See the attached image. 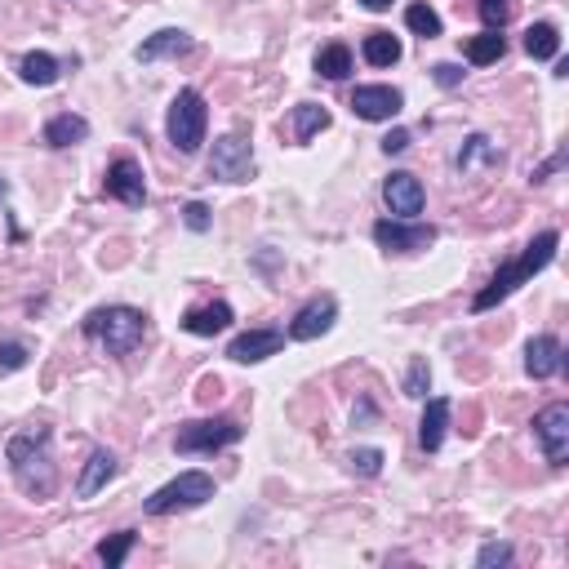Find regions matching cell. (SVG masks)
Listing matches in <instances>:
<instances>
[{"label": "cell", "mask_w": 569, "mask_h": 569, "mask_svg": "<svg viewBox=\"0 0 569 569\" xmlns=\"http://www.w3.org/2000/svg\"><path fill=\"white\" fill-rule=\"evenodd\" d=\"M9 472H14L18 489L27 498H49L58 489V467L54 454H49V427H32V432H18L14 441L5 445Z\"/></svg>", "instance_id": "obj_1"}, {"label": "cell", "mask_w": 569, "mask_h": 569, "mask_svg": "<svg viewBox=\"0 0 569 569\" xmlns=\"http://www.w3.org/2000/svg\"><path fill=\"white\" fill-rule=\"evenodd\" d=\"M556 245H561V232H538L534 241L525 245V254L521 258H512V263H503L494 272V281H489L481 294L472 298V312H489V307H498L503 298H512L516 289H521L525 281H534L538 272H543L547 263L556 258Z\"/></svg>", "instance_id": "obj_2"}, {"label": "cell", "mask_w": 569, "mask_h": 569, "mask_svg": "<svg viewBox=\"0 0 569 569\" xmlns=\"http://www.w3.org/2000/svg\"><path fill=\"white\" fill-rule=\"evenodd\" d=\"M85 334L94 338V343H103L112 356H129L143 347L147 338V316L138 312V307H98V312L85 316Z\"/></svg>", "instance_id": "obj_3"}, {"label": "cell", "mask_w": 569, "mask_h": 569, "mask_svg": "<svg viewBox=\"0 0 569 569\" xmlns=\"http://www.w3.org/2000/svg\"><path fill=\"white\" fill-rule=\"evenodd\" d=\"M205 125H209V107L196 89H178V98L169 103V121H165V134L169 143L178 147L183 156L201 152L205 143Z\"/></svg>", "instance_id": "obj_4"}, {"label": "cell", "mask_w": 569, "mask_h": 569, "mask_svg": "<svg viewBox=\"0 0 569 569\" xmlns=\"http://www.w3.org/2000/svg\"><path fill=\"white\" fill-rule=\"evenodd\" d=\"M214 498V476L209 472H183L178 481L161 485L152 498L143 503L147 516H169V512H187V507H201Z\"/></svg>", "instance_id": "obj_5"}, {"label": "cell", "mask_w": 569, "mask_h": 569, "mask_svg": "<svg viewBox=\"0 0 569 569\" xmlns=\"http://www.w3.org/2000/svg\"><path fill=\"white\" fill-rule=\"evenodd\" d=\"M245 436V427L236 418H196V423H183L174 436L178 454H218V449L236 445Z\"/></svg>", "instance_id": "obj_6"}, {"label": "cell", "mask_w": 569, "mask_h": 569, "mask_svg": "<svg viewBox=\"0 0 569 569\" xmlns=\"http://www.w3.org/2000/svg\"><path fill=\"white\" fill-rule=\"evenodd\" d=\"M209 178L218 183H249L254 178V147L245 134H223L209 156Z\"/></svg>", "instance_id": "obj_7"}, {"label": "cell", "mask_w": 569, "mask_h": 569, "mask_svg": "<svg viewBox=\"0 0 569 569\" xmlns=\"http://www.w3.org/2000/svg\"><path fill=\"white\" fill-rule=\"evenodd\" d=\"M534 436H538V449H543L547 463L565 467V458H569V405L556 401V405L538 409L534 414Z\"/></svg>", "instance_id": "obj_8"}, {"label": "cell", "mask_w": 569, "mask_h": 569, "mask_svg": "<svg viewBox=\"0 0 569 569\" xmlns=\"http://www.w3.org/2000/svg\"><path fill=\"white\" fill-rule=\"evenodd\" d=\"M374 241L387 254H414V249H427L436 241V227L414 223V218H383V223H374Z\"/></svg>", "instance_id": "obj_9"}, {"label": "cell", "mask_w": 569, "mask_h": 569, "mask_svg": "<svg viewBox=\"0 0 569 569\" xmlns=\"http://www.w3.org/2000/svg\"><path fill=\"white\" fill-rule=\"evenodd\" d=\"M334 321H338V303L329 294H321V298H312V303L298 307V316L289 321V338H294V343H312V338L329 334Z\"/></svg>", "instance_id": "obj_10"}, {"label": "cell", "mask_w": 569, "mask_h": 569, "mask_svg": "<svg viewBox=\"0 0 569 569\" xmlns=\"http://www.w3.org/2000/svg\"><path fill=\"white\" fill-rule=\"evenodd\" d=\"M401 107H405V94L392 85H356L352 94V112L361 121H392Z\"/></svg>", "instance_id": "obj_11"}, {"label": "cell", "mask_w": 569, "mask_h": 569, "mask_svg": "<svg viewBox=\"0 0 569 569\" xmlns=\"http://www.w3.org/2000/svg\"><path fill=\"white\" fill-rule=\"evenodd\" d=\"M383 201H387V209H392L396 218H418V214H423V205H427V192H423V183H418L414 174L396 169V174L383 183Z\"/></svg>", "instance_id": "obj_12"}, {"label": "cell", "mask_w": 569, "mask_h": 569, "mask_svg": "<svg viewBox=\"0 0 569 569\" xmlns=\"http://www.w3.org/2000/svg\"><path fill=\"white\" fill-rule=\"evenodd\" d=\"M107 196H116L121 205L138 209L147 201V183H143V169H138V161H129V156H121V161L107 165Z\"/></svg>", "instance_id": "obj_13"}, {"label": "cell", "mask_w": 569, "mask_h": 569, "mask_svg": "<svg viewBox=\"0 0 569 569\" xmlns=\"http://www.w3.org/2000/svg\"><path fill=\"white\" fill-rule=\"evenodd\" d=\"M281 347H285L281 329H249V334H236L232 338L227 356H232L236 365H258V361H267V356H276Z\"/></svg>", "instance_id": "obj_14"}, {"label": "cell", "mask_w": 569, "mask_h": 569, "mask_svg": "<svg viewBox=\"0 0 569 569\" xmlns=\"http://www.w3.org/2000/svg\"><path fill=\"white\" fill-rule=\"evenodd\" d=\"M561 365H565V347H561V338H552V334H538V338H529V347H525V374L529 378H552V374H561Z\"/></svg>", "instance_id": "obj_15"}, {"label": "cell", "mask_w": 569, "mask_h": 569, "mask_svg": "<svg viewBox=\"0 0 569 569\" xmlns=\"http://www.w3.org/2000/svg\"><path fill=\"white\" fill-rule=\"evenodd\" d=\"M192 49H196V41L183 27H165V32L147 36V41L134 49V58L138 63H161V58H183V54H192Z\"/></svg>", "instance_id": "obj_16"}, {"label": "cell", "mask_w": 569, "mask_h": 569, "mask_svg": "<svg viewBox=\"0 0 569 569\" xmlns=\"http://www.w3.org/2000/svg\"><path fill=\"white\" fill-rule=\"evenodd\" d=\"M232 321L236 316H232V307L227 303H205V307H192V312L183 316V329L187 334H196V338H214V334H223Z\"/></svg>", "instance_id": "obj_17"}, {"label": "cell", "mask_w": 569, "mask_h": 569, "mask_svg": "<svg viewBox=\"0 0 569 569\" xmlns=\"http://www.w3.org/2000/svg\"><path fill=\"white\" fill-rule=\"evenodd\" d=\"M445 427H449V401H445V396H436V401H427V409H423L418 445H423L427 454H436V449L445 445Z\"/></svg>", "instance_id": "obj_18"}, {"label": "cell", "mask_w": 569, "mask_h": 569, "mask_svg": "<svg viewBox=\"0 0 569 569\" xmlns=\"http://www.w3.org/2000/svg\"><path fill=\"white\" fill-rule=\"evenodd\" d=\"M112 476H116V454H112V449H94V454H89V463H85V472H81V481H76V494L94 498L98 489L112 481Z\"/></svg>", "instance_id": "obj_19"}, {"label": "cell", "mask_w": 569, "mask_h": 569, "mask_svg": "<svg viewBox=\"0 0 569 569\" xmlns=\"http://www.w3.org/2000/svg\"><path fill=\"white\" fill-rule=\"evenodd\" d=\"M89 138V121L85 116H76V112H63V116H54V121L45 125V143L49 147H76V143H85Z\"/></svg>", "instance_id": "obj_20"}, {"label": "cell", "mask_w": 569, "mask_h": 569, "mask_svg": "<svg viewBox=\"0 0 569 569\" xmlns=\"http://www.w3.org/2000/svg\"><path fill=\"white\" fill-rule=\"evenodd\" d=\"M18 76H23L27 85H36V89L54 85L58 81V58L45 54V49H32V54H23V63H18Z\"/></svg>", "instance_id": "obj_21"}, {"label": "cell", "mask_w": 569, "mask_h": 569, "mask_svg": "<svg viewBox=\"0 0 569 569\" xmlns=\"http://www.w3.org/2000/svg\"><path fill=\"white\" fill-rule=\"evenodd\" d=\"M329 125V112L321 103H298L294 116H289V134H294V143H307L312 134H321Z\"/></svg>", "instance_id": "obj_22"}, {"label": "cell", "mask_w": 569, "mask_h": 569, "mask_svg": "<svg viewBox=\"0 0 569 569\" xmlns=\"http://www.w3.org/2000/svg\"><path fill=\"white\" fill-rule=\"evenodd\" d=\"M361 54H365V63L369 67H392V63H401V41H396L392 32H369L365 36V45H361Z\"/></svg>", "instance_id": "obj_23"}, {"label": "cell", "mask_w": 569, "mask_h": 569, "mask_svg": "<svg viewBox=\"0 0 569 569\" xmlns=\"http://www.w3.org/2000/svg\"><path fill=\"white\" fill-rule=\"evenodd\" d=\"M525 54L538 58V63H547V58L561 54V32H556L552 23H534L525 32Z\"/></svg>", "instance_id": "obj_24"}, {"label": "cell", "mask_w": 569, "mask_h": 569, "mask_svg": "<svg viewBox=\"0 0 569 569\" xmlns=\"http://www.w3.org/2000/svg\"><path fill=\"white\" fill-rule=\"evenodd\" d=\"M463 54H467V63L489 67V63H498V58L507 54V41H503V32H481V36H472V41L463 45Z\"/></svg>", "instance_id": "obj_25"}, {"label": "cell", "mask_w": 569, "mask_h": 569, "mask_svg": "<svg viewBox=\"0 0 569 569\" xmlns=\"http://www.w3.org/2000/svg\"><path fill=\"white\" fill-rule=\"evenodd\" d=\"M316 72H321L325 81H347V76H352V49L347 45H325L321 54H316Z\"/></svg>", "instance_id": "obj_26"}, {"label": "cell", "mask_w": 569, "mask_h": 569, "mask_svg": "<svg viewBox=\"0 0 569 569\" xmlns=\"http://www.w3.org/2000/svg\"><path fill=\"white\" fill-rule=\"evenodd\" d=\"M405 27L414 36H423V41H436V36H441V14H436L432 5H423V0H418V5L405 9Z\"/></svg>", "instance_id": "obj_27"}, {"label": "cell", "mask_w": 569, "mask_h": 569, "mask_svg": "<svg viewBox=\"0 0 569 569\" xmlns=\"http://www.w3.org/2000/svg\"><path fill=\"white\" fill-rule=\"evenodd\" d=\"M134 543H138V534L134 529H121V534H112V538H103L98 543V561H103L107 569H116V565H125V556L134 552Z\"/></svg>", "instance_id": "obj_28"}, {"label": "cell", "mask_w": 569, "mask_h": 569, "mask_svg": "<svg viewBox=\"0 0 569 569\" xmlns=\"http://www.w3.org/2000/svg\"><path fill=\"white\" fill-rule=\"evenodd\" d=\"M383 449H374V445H361V449H352V454H347V472L352 476H365V481H374L378 472H383Z\"/></svg>", "instance_id": "obj_29"}, {"label": "cell", "mask_w": 569, "mask_h": 569, "mask_svg": "<svg viewBox=\"0 0 569 569\" xmlns=\"http://www.w3.org/2000/svg\"><path fill=\"white\" fill-rule=\"evenodd\" d=\"M476 161H489V165H498V152H494V143H489L485 134H472L463 143V152H458V169H472Z\"/></svg>", "instance_id": "obj_30"}, {"label": "cell", "mask_w": 569, "mask_h": 569, "mask_svg": "<svg viewBox=\"0 0 569 569\" xmlns=\"http://www.w3.org/2000/svg\"><path fill=\"white\" fill-rule=\"evenodd\" d=\"M476 9H481V23L489 32H503L507 23H512V0H476Z\"/></svg>", "instance_id": "obj_31"}, {"label": "cell", "mask_w": 569, "mask_h": 569, "mask_svg": "<svg viewBox=\"0 0 569 569\" xmlns=\"http://www.w3.org/2000/svg\"><path fill=\"white\" fill-rule=\"evenodd\" d=\"M427 387H432V369L427 361H409V374H405V396H414V401H423Z\"/></svg>", "instance_id": "obj_32"}, {"label": "cell", "mask_w": 569, "mask_h": 569, "mask_svg": "<svg viewBox=\"0 0 569 569\" xmlns=\"http://www.w3.org/2000/svg\"><path fill=\"white\" fill-rule=\"evenodd\" d=\"M476 565H481V569L512 565V543H485L481 552H476Z\"/></svg>", "instance_id": "obj_33"}, {"label": "cell", "mask_w": 569, "mask_h": 569, "mask_svg": "<svg viewBox=\"0 0 569 569\" xmlns=\"http://www.w3.org/2000/svg\"><path fill=\"white\" fill-rule=\"evenodd\" d=\"M27 365V347L23 343H0V369L5 374H14V369Z\"/></svg>", "instance_id": "obj_34"}, {"label": "cell", "mask_w": 569, "mask_h": 569, "mask_svg": "<svg viewBox=\"0 0 569 569\" xmlns=\"http://www.w3.org/2000/svg\"><path fill=\"white\" fill-rule=\"evenodd\" d=\"M432 76H436V85H441V89H454L458 81H463V67H454V63H436V67H432Z\"/></svg>", "instance_id": "obj_35"}, {"label": "cell", "mask_w": 569, "mask_h": 569, "mask_svg": "<svg viewBox=\"0 0 569 569\" xmlns=\"http://www.w3.org/2000/svg\"><path fill=\"white\" fill-rule=\"evenodd\" d=\"M183 223L192 227V232H205V227H209V209L201 201H192V205L183 209Z\"/></svg>", "instance_id": "obj_36"}, {"label": "cell", "mask_w": 569, "mask_h": 569, "mask_svg": "<svg viewBox=\"0 0 569 569\" xmlns=\"http://www.w3.org/2000/svg\"><path fill=\"white\" fill-rule=\"evenodd\" d=\"M405 147H409V129H392V134L383 138V152H387V156H401Z\"/></svg>", "instance_id": "obj_37"}, {"label": "cell", "mask_w": 569, "mask_h": 569, "mask_svg": "<svg viewBox=\"0 0 569 569\" xmlns=\"http://www.w3.org/2000/svg\"><path fill=\"white\" fill-rule=\"evenodd\" d=\"M561 165H565V152H556V156H552V161H547L543 169H534V183H543V178H547V174H556V169H561Z\"/></svg>", "instance_id": "obj_38"}, {"label": "cell", "mask_w": 569, "mask_h": 569, "mask_svg": "<svg viewBox=\"0 0 569 569\" xmlns=\"http://www.w3.org/2000/svg\"><path fill=\"white\" fill-rule=\"evenodd\" d=\"M218 392H223V387H218V378H201V401H218Z\"/></svg>", "instance_id": "obj_39"}, {"label": "cell", "mask_w": 569, "mask_h": 569, "mask_svg": "<svg viewBox=\"0 0 569 569\" xmlns=\"http://www.w3.org/2000/svg\"><path fill=\"white\" fill-rule=\"evenodd\" d=\"M369 14H383V9H392V0H361Z\"/></svg>", "instance_id": "obj_40"}, {"label": "cell", "mask_w": 569, "mask_h": 569, "mask_svg": "<svg viewBox=\"0 0 569 569\" xmlns=\"http://www.w3.org/2000/svg\"><path fill=\"white\" fill-rule=\"evenodd\" d=\"M5 196H9V183H5V178H0V201H5Z\"/></svg>", "instance_id": "obj_41"}]
</instances>
